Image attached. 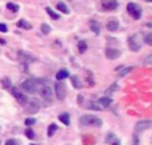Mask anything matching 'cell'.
I'll return each mask as SVG.
<instances>
[{
    "mask_svg": "<svg viewBox=\"0 0 152 145\" xmlns=\"http://www.w3.org/2000/svg\"><path fill=\"white\" fill-rule=\"evenodd\" d=\"M131 71H132V67H126V68H123V67H121L120 71H119V76H126V75L129 73Z\"/></svg>",
    "mask_w": 152,
    "mask_h": 145,
    "instance_id": "21",
    "label": "cell"
},
{
    "mask_svg": "<svg viewBox=\"0 0 152 145\" xmlns=\"http://www.w3.org/2000/svg\"><path fill=\"white\" fill-rule=\"evenodd\" d=\"M5 145H19V143H18V140H8L5 143Z\"/></svg>",
    "mask_w": 152,
    "mask_h": 145,
    "instance_id": "33",
    "label": "cell"
},
{
    "mask_svg": "<svg viewBox=\"0 0 152 145\" xmlns=\"http://www.w3.org/2000/svg\"><path fill=\"white\" fill-rule=\"evenodd\" d=\"M145 41H147V44H152V40H151V35H147V37H145Z\"/></svg>",
    "mask_w": 152,
    "mask_h": 145,
    "instance_id": "34",
    "label": "cell"
},
{
    "mask_svg": "<svg viewBox=\"0 0 152 145\" xmlns=\"http://www.w3.org/2000/svg\"><path fill=\"white\" fill-rule=\"evenodd\" d=\"M111 103H112V100H111L110 97H102V99H99V104L103 107V108H107V107H110Z\"/></svg>",
    "mask_w": 152,
    "mask_h": 145,
    "instance_id": "16",
    "label": "cell"
},
{
    "mask_svg": "<svg viewBox=\"0 0 152 145\" xmlns=\"http://www.w3.org/2000/svg\"><path fill=\"white\" fill-rule=\"evenodd\" d=\"M80 123L83 125H94V127H100L102 125V120L99 117L94 116V115H83L80 117Z\"/></svg>",
    "mask_w": 152,
    "mask_h": 145,
    "instance_id": "2",
    "label": "cell"
},
{
    "mask_svg": "<svg viewBox=\"0 0 152 145\" xmlns=\"http://www.w3.org/2000/svg\"><path fill=\"white\" fill-rule=\"evenodd\" d=\"M151 127V121H140V123H137L136 124V130L137 132H142V130H145V129H148V128Z\"/></svg>",
    "mask_w": 152,
    "mask_h": 145,
    "instance_id": "11",
    "label": "cell"
},
{
    "mask_svg": "<svg viewBox=\"0 0 152 145\" xmlns=\"http://www.w3.org/2000/svg\"><path fill=\"white\" fill-rule=\"evenodd\" d=\"M68 76H69V72L67 71V69H61V71H59L58 73H56V79L58 80H64Z\"/></svg>",
    "mask_w": 152,
    "mask_h": 145,
    "instance_id": "15",
    "label": "cell"
},
{
    "mask_svg": "<svg viewBox=\"0 0 152 145\" xmlns=\"http://www.w3.org/2000/svg\"><path fill=\"white\" fill-rule=\"evenodd\" d=\"M105 55H107L108 59H111V60H115V59H118L119 56H120V51L113 49V48H108V49L105 51Z\"/></svg>",
    "mask_w": 152,
    "mask_h": 145,
    "instance_id": "10",
    "label": "cell"
},
{
    "mask_svg": "<svg viewBox=\"0 0 152 145\" xmlns=\"http://www.w3.org/2000/svg\"><path fill=\"white\" fill-rule=\"evenodd\" d=\"M1 84H3V88H11L10 79H7V77H4V79L1 80Z\"/></svg>",
    "mask_w": 152,
    "mask_h": 145,
    "instance_id": "28",
    "label": "cell"
},
{
    "mask_svg": "<svg viewBox=\"0 0 152 145\" xmlns=\"http://www.w3.org/2000/svg\"><path fill=\"white\" fill-rule=\"evenodd\" d=\"M87 48H88V45H87V43L84 41V40H80V41L77 43V49L80 53H84L87 51Z\"/></svg>",
    "mask_w": 152,
    "mask_h": 145,
    "instance_id": "18",
    "label": "cell"
},
{
    "mask_svg": "<svg viewBox=\"0 0 152 145\" xmlns=\"http://www.w3.org/2000/svg\"><path fill=\"white\" fill-rule=\"evenodd\" d=\"M53 88H55L56 99H59V100H64V97H66V87H64L63 83H56Z\"/></svg>",
    "mask_w": 152,
    "mask_h": 145,
    "instance_id": "7",
    "label": "cell"
},
{
    "mask_svg": "<svg viewBox=\"0 0 152 145\" xmlns=\"http://www.w3.org/2000/svg\"><path fill=\"white\" fill-rule=\"evenodd\" d=\"M11 92H12L13 97L16 99V101H18L19 104H21V105H26L27 101H28V97L24 95V92H21V91L19 89V88H16V87H11Z\"/></svg>",
    "mask_w": 152,
    "mask_h": 145,
    "instance_id": "4",
    "label": "cell"
},
{
    "mask_svg": "<svg viewBox=\"0 0 152 145\" xmlns=\"http://www.w3.org/2000/svg\"><path fill=\"white\" fill-rule=\"evenodd\" d=\"M113 145H120V144H119V143H115V144H113Z\"/></svg>",
    "mask_w": 152,
    "mask_h": 145,
    "instance_id": "35",
    "label": "cell"
},
{
    "mask_svg": "<svg viewBox=\"0 0 152 145\" xmlns=\"http://www.w3.org/2000/svg\"><path fill=\"white\" fill-rule=\"evenodd\" d=\"M89 28H91L96 35L100 33V25L96 23V21H91V23H89Z\"/></svg>",
    "mask_w": 152,
    "mask_h": 145,
    "instance_id": "20",
    "label": "cell"
},
{
    "mask_svg": "<svg viewBox=\"0 0 152 145\" xmlns=\"http://www.w3.org/2000/svg\"><path fill=\"white\" fill-rule=\"evenodd\" d=\"M21 88V92H26V93H29V95H35L36 92H39V81L35 79H29V80H26L24 83H21L20 85Z\"/></svg>",
    "mask_w": 152,
    "mask_h": 145,
    "instance_id": "1",
    "label": "cell"
},
{
    "mask_svg": "<svg viewBox=\"0 0 152 145\" xmlns=\"http://www.w3.org/2000/svg\"><path fill=\"white\" fill-rule=\"evenodd\" d=\"M127 11H128V13L135 20H139V19L142 17V13H143L142 8H140L136 3H128V4H127Z\"/></svg>",
    "mask_w": 152,
    "mask_h": 145,
    "instance_id": "3",
    "label": "cell"
},
{
    "mask_svg": "<svg viewBox=\"0 0 152 145\" xmlns=\"http://www.w3.org/2000/svg\"><path fill=\"white\" fill-rule=\"evenodd\" d=\"M18 25L20 27V28H26V29H31V28H32V25H31V24H29V23H27L26 20H20V21H19V23H18Z\"/></svg>",
    "mask_w": 152,
    "mask_h": 145,
    "instance_id": "23",
    "label": "cell"
},
{
    "mask_svg": "<svg viewBox=\"0 0 152 145\" xmlns=\"http://www.w3.org/2000/svg\"><path fill=\"white\" fill-rule=\"evenodd\" d=\"M118 28H119V23H118L116 20H110V21H108L107 29H108L110 32H115Z\"/></svg>",
    "mask_w": 152,
    "mask_h": 145,
    "instance_id": "12",
    "label": "cell"
},
{
    "mask_svg": "<svg viewBox=\"0 0 152 145\" xmlns=\"http://www.w3.org/2000/svg\"><path fill=\"white\" fill-rule=\"evenodd\" d=\"M119 5L118 0H102V7L107 11H113L116 9Z\"/></svg>",
    "mask_w": 152,
    "mask_h": 145,
    "instance_id": "9",
    "label": "cell"
},
{
    "mask_svg": "<svg viewBox=\"0 0 152 145\" xmlns=\"http://www.w3.org/2000/svg\"><path fill=\"white\" fill-rule=\"evenodd\" d=\"M115 91H118V84H116V83H113V84L111 85V87L108 88L107 91H105V95H107V96H108V95H112Z\"/></svg>",
    "mask_w": 152,
    "mask_h": 145,
    "instance_id": "24",
    "label": "cell"
},
{
    "mask_svg": "<svg viewBox=\"0 0 152 145\" xmlns=\"http://www.w3.org/2000/svg\"><path fill=\"white\" fill-rule=\"evenodd\" d=\"M7 31H8L7 25H5V24H3V23H0V32H7Z\"/></svg>",
    "mask_w": 152,
    "mask_h": 145,
    "instance_id": "32",
    "label": "cell"
},
{
    "mask_svg": "<svg viewBox=\"0 0 152 145\" xmlns=\"http://www.w3.org/2000/svg\"><path fill=\"white\" fill-rule=\"evenodd\" d=\"M88 107H89V108H92V109H95V111H99V109H102L99 105H97V104H94V103L88 104Z\"/></svg>",
    "mask_w": 152,
    "mask_h": 145,
    "instance_id": "31",
    "label": "cell"
},
{
    "mask_svg": "<svg viewBox=\"0 0 152 145\" xmlns=\"http://www.w3.org/2000/svg\"><path fill=\"white\" fill-rule=\"evenodd\" d=\"M19 57H20V60H23V61H34L35 60V57H32L31 55L23 52V51H19Z\"/></svg>",
    "mask_w": 152,
    "mask_h": 145,
    "instance_id": "13",
    "label": "cell"
},
{
    "mask_svg": "<svg viewBox=\"0 0 152 145\" xmlns=\"http://www.w3.org/2000/svg\"><path fill=\"white\" fill-rule=\"evenodd\" d=\"M7 8H8L10 11H13V12H18V11H19V5L15 4V3H8V4H7Z\"/></svg>",
    "mask_w": 152,
    "mask_h": 145,
    "instance_id": "26",
    "label": "cell"
},
{
    "mask_svg": "<svg viewBox=\"0 0 152 145\" xmlns=\"http://www.w3.org/2000/svg\"><path fill=\"white\" fill-rule=\"evenodd\" d=\"M26 136H27L28 138H34V137H35V133L32 132L31 129H27V130H26Z\"/></svg>",
    "mask_w": 152,
    "mask_h": 145,
    "instance_id": "30",
    "label": "cell"
},
{
    "mask_svg": "<svg viewBox=\"0 0 152 145\" xmlns=\"http://www.w3.org/2000/svg\"><path fill=\"white\" fill-rule=\"evenodd\" d=\"M59 120H60L64 125H69V115L68 113H61L60 116H59Z\"/></svg>",
    "mask_w": 152,
    "mask_h": 145,
    "instance_id": "19",
    "label": "cell"
},
{
    "mask_svg": "<svg viewBox=\"0 0 152 145\" xmlns=\"http://www.w3.org/2000/svg\"><path fill=\"white\" fill-rule=\"evenodd\" d=\"M35 123H36V120L32 119V117H29V119L26 120V125H28V127H31V125H34Z\"/></svg>",
    "mask_w": 152,
    "mask_h": 145,
    "instance_id": "29",
    "label": "cell"
},
{
    "mask_svg": "<svg viewBox=\"0 0 152 145\" xmlns=\"http://www.w3.org/2000/svg\"><path fill=\"white\" fill-rule=\"evenodd\" d=\"M45 11H47V12H48V15H50V16H51V17H52V19H56V20H58V19L60 17V16H59L58 13H55V12H53V11L51 9L50 7H47V8H45Z\"/></svg>",
    "mask_w": 152,
    "mask_h": 145,
    "instance_id": "27",
    "label": "cell"
},
{
    "mask_svg": "<svg viewBox=\"0 0 152 145\" xmlns=\"http://www.w3.org/2000/svg\"><path fill=\"white\" fill-rule=\"evenodd\" d=\"M51 32V27L48 25V24H42V33L43 35H48Z\"/></svg>",
    "mask_w": 152,
    "mask_h": 145,
    "instance_id": "25",
    "label": "cell"
},
{
    "mask_svg": "<svg viewBox=\"0 0 152 145\" xmlns=\"http://www.w3.org/2000/svg\"><path fill=\"white\" fill-rule=\"evenodd\" d=\"M56 8H58L60 12H63V13H67V15L69 13V8L67 7L64 3H58V4H56Z\"/></svg>",
    "mask_w": 152,
    "mask_h": 145,
    "instance_id": "17",
    "label": "cell"
},
{
    "mask_svg": "<svg viewBox=\"0 0 152 145\" xmlns=\"http://www.w3.org/2000/svg\"><path fill=\"white\" fill-rule=\"evenodd\" d=\"M71 81H72V85H74L76 89H80V88H83V83L80 81V79H79L77 76H71Z\"/></svg>",
    "mask_w": 152,
    "mask_h": 145,
    "instance_id": "14",
    "label": "cell"
},
{
    "mask_svg": "<svg viewBox=\"0 0 152 145\" xmlns=\"http://www.w3.org/2000/svg\"><path fill=\"white\" fill-rule=\"evenodd\" d=\"M56 130H58V125H56V124H51L50 127H48V136H50V137H51V136H53Z\"/></svg>",
    "mask_w": 152,
    "mask_h": 145,
    "instance_id": "22",
    "label": "cell"
},
{
    "mask_svg": "<svg viewBox=\"0 0 152 145\" xmlns=\"http://www.w3.org/2000/svg\"><path fill=\"white\" fill-rule=\"evenodd\" d=\"M39 92H40V96H42L44 100H47L48 103H51L53 99V92H52V88L50 85H42L39 88Z\"/></svg>",
    "mask_w": 152,
    "mask_h": 145,
    "instance_id": "5",
    "label": "cell"
},
{
    "mask_svg": "<svg viewBox=\"0 0 152 145\" xmlns=\"http://www.w3.org/2000/svg\"><path fill=\"white\" fill-rule=\"evenodd\" d=\"M26 107H27V109H26L27 113H29V115H31V113H36V112L39 111V108H40V103H39V100H37V99H31V100L27 101Z\"/></svg>",
    "mask_w": 152,
    "mask_h": 145,
    "instance_id": "6",
    "label": "cell"
},
{
    "mask_svg": "<svg viewBox=\"0 0 152 145\" xmlns=\"http://www.w3.org/2000/svg\"><path fill=\"white\" fill-rule=\"evenodd\" d=\"M128 43H129V49L135 51V52L139 51L140 47H142V43L139 41V35H134V36H131L129 40H128Z\"/></svg>",
    "mask_w": 152,
    "mask_h": 145,
    "instance_id": "8",
    "label": "cell"
}]
</instances>
